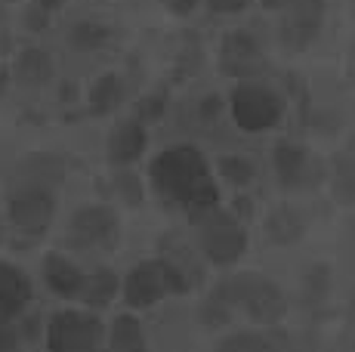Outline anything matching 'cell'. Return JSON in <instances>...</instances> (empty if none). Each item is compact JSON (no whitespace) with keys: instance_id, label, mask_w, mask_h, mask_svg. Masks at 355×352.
<instances>
[{"instance_id":"obj_3","label":"cell","mask_w":355,"mask_h":352,"mask_svg":"<svg viewBox=\"0 0 355 352\" xmlns=\"http://www.w3.org/2000/svg\"><path fill=\"white\" fill-rule=\"evenodd\" d=\"M189 279L170 260H146L130 269L124 279V300L133 309H148L170 294H186Z\"/></svg>"},{"instance_id":"obj_8","label":"cell","mask_w":355,"mask_h":352,"mask_svg":"<svg viewBox=\"0 0 355 352\" xmlns=\"http://www.w3.org/2000/svg\"><path fill=\"white\" fill-rule=\"evenodd\" d=\"M118 213L105 204H87L74 211L68 222V241L71 247L90 250V247H114L118 245Z\"/></svg>"},{"instance_id":"obj_26","label":"cell","mask_w":355,"mask_h":352,"mask_svg":"<svg viewBox=\"0 0 355 352\" xmlns=\"http://www.w3.org/2000/svg\"><path fill=\"white\" fill-rule=\"evenodd\" d=\"M19 343V331L12 328V322H0V352H12Z\"/></svg>"},{"instance_id":"obj_29","label":"cell","mask_w":355,"mask_h":352,"mask_svg":"<svg viewBox=\"0 0 355 352\" xmlns=\"http://www.w3.org/2000/svg\"><path fill=\"white\" fill-rule=\"evenodd\" d=\"M259 3H263L266 10H282V6L288 3V0H259Z\"/></svg>"},{"instance_id":"obj_19","label":"cell","mask_w":355,"mask_h":352,"mask_svg":"<svg viewBox=\"0 0 355 352\" xmlns=\"http://www.w3.org/2000/svg\"><path fill=\"white\" fill-rule=\"evenodd\" d=\"M22 186H44L50 188L53 182H59L65 176V167L59 158H50V155H34L22 164Z\"/></svg>"},{"instance_id":"obj_22","label":"cell","mask_w":355,"mask_h":352,"mask_svg":"<svg viewBox=\"0 0 355 352\" xmlns=\"http://www.w3.org/2000/svg\"><path fill=\"white\" fill-rule=\"evenodd\" d=\"M216 167H220V173L226 176L232 186H238V188L248 186V182L254 179V173H257V170H254V164H250L248 158H241V155H223L220 164H216Z\"/></svg>"},{"instance_id":"obj_18","label":"cell","mask_w":355,"mask_h":352,"mask_svg":"<svg viewBox=\"0 0 355 352\" xmlns=\"http://www.w3.org/2000/svg\"><path fill=\"white\" fill-rule=\"evenodd\" d=\"M16 78L28 87H44L53 80V59L46 56L44 50H22L16 62Z\"/></svg>"},{"instance_id":"obj_6","label":"cell","mask_w":355,"mask_h":352,"mask_svg":"<svg viewBox=\"0 0 355 352\" xmlns=\"http://www.w3.org/2000/svg\"><path fill=\"white\" fill-rule=\"evenodd\" d=\"M105 340V328L96 315L87 313H56L46 324V346L50 352H99Z\"/></svg>"},{"instance_id":"obj_2","label":"cell","mask_w":355,"mask_h":352,"mask_svg":"<svg viewBox=\"0 0 355 352\" xmlns=\"http://www.w3.org/2000/svg\"><path fill=\"white\" fill-rule=\"evenodd\" d=\"M216 294L232 306H241L254 322H263V324H272L284 315V294L275 281L263 279V275H254V272H238L226 279L220 284Z\"/></svg>"},{"instance_id":"obj_1","label":"cell","mask_w":355,"mask_h":352,"mask_svg":"<svg viewBox=\"0 0 355 352\" xmlns=\"http://www.w3.org/2000/svg\"><path fill=\"white\" fill-rule=\"evenodd\" d=\"M155 192L161 195L167 204L182 207L186 213L201 216L214 211L220 192H216L210 164L195 146H170L161 155H155L152 167H148Z\"/></svg>"},{"instance_id":"obj_21","label":"cell","mask_w":355,"mask_h":352,"mask_svg":"<svg viewBox=\"0 0 355 352\" xmlns=\"http://www.w3.org/2000/svg\"><path fill=\"white\" fill-rule=\"evenodd\" d=\"M269 235L278 241V245H293V241L303 235V220H300L293 211H275L269 220Z\"/></svg>"},{"instance_id":"obj_16","label":"cell","mask_w":355,"mask_h":352,"mask_svg":"<svg viewBox=\"0 0 355 352\" xmlns=\"http://www.w3.org/2000/svg\"><path fill=\"white\" fill-rule=\"evenodd\" d=\"M118 290H121L118 275L108 272V269H99V272H93V275H84V284H80L78 297L90 309H102V306H108V303L118 297Z\"/></svg>"},{"instance_id":"obj_9","label":"cell","mask_w":355,"mask_h":352,"mask_svg":"<svg viewBox=\"0 0 355 352\" xmlns=\"http://www.w3.org/2000/svg\"><path fill=\"white\" fill-rule=\"evenodd\" d=\"M56 198L44 186H19L10 198V222L25 235H40L53 222Z\"/></svg>"},{"instance_id":"obj_30","label":"cell","mask_w":355,"mask_h":352,"mask_svg":"<svg viewBox=\"0 0 355 352\" xmlns=\"http://www.w3.org/2000/svg\"><path fill=\"white\" fill-rule=\"evenodd\" d=\"M3 3H12V0H3Z\"/></svg>"},{"instance_id":"obj_15","label":"cell","mask_w":355,"mask_h":352,"mask_svg":"<svg viewBox=\"0 0 355 352\" xmlns=\"http://www.w3.org/2000/svg\"><path fill=\"white\" fill-rule=\"evenodd\" d=\"M108 352H146V331L139 318L118 315L108 328Z\"/></svg>"},{"instance_id":"obj_27","label":"cell","mask_w":355,"mask_h":352,"mask_svg":"<svg viewBox=\"0 0 355 352\" xmlns=\"http://www.w3.org/2000/svg\"><path fill=\"white\" fill-rule=\"evenodd\" d=\"M164 6H167L170 12H176V16H189V12L198 6V0H161Z\"/></svg>"},{"instance_id":"obj_17","label":"cell","mask_w":355,"mask_h":352,"mask_svg":"<svg viewBox=\"0 0 355 352\" xmlns=\"http://www.w3.org/2000/svg\"><path fill=\"white\" fill-rule=\"evenodd\" d=\"M216 352H284V337L257 334V331H238L216 346Z\"/></svg>"},{"instance_id":"obj_14","label":"cell","mask_w":355,"mask_h":352,"mask_svg":"<svg viewBox=\"0 0 355 352\" xmlns=\"http://www.w3.org/2000/svg\"><path fill=\"white\" fill-rule=\"evenodd\" d=\"M309 152L297 142H278L275 146V173L282 186L297 188L309 179Z\"/></svg>"},{"instance_id":"obj_7","label":"cell","mask_w":355,"mask_h":352,"mask_svg":"<svg viewBox=\"0 0 355 352\" xmlns=\"http://www.w3.org/2000/svg\"><path fill=\"white\" fill-rule=\"evenodd\" d=\"M324 10L327 0H288L282 6V22H278V37L288 50L300 53L306 46L315 44L324 25Z\"/></svg>"},{"instance_id":"obj_4","label":"cell","mask_w":355,"mask_h":352,"mask_svg":"<svg viewBox=\"0 0 355 352\" xmlns=\"http://www.w3.org/2000/svg\"><path fill=\"white\" fill-rule=\"evenodd\" d=\"M282 96L263 80H238L229 93V114L241 130H272L282 121Z\"/></svg>"},{"instance_id":"obj_23","label":"cell","mask_w":355,"mask_h":352,"mask_svg":"<svg viewBox=\"0 0 355 352\" xmlns=\"http://www.w3.org/2000/svg\"><path fill=\"white\" fill-rule=\"evenodd\" d=\"M108 40V28H102L96 22H80L71 28V46L78 50H96Z\"/></svg>"},{"instance_id":"obj_11","label":"cell","mask_w":355,"mask_h":352,"mask_svg":"<svg viewBox=\"0 0 355 352\" xmlns=\"http://www.w3.org/2000/svg\"><path fill=\"white\" fill-rule=\"evenodd\" d=\"M31 303V279L12 263H0V322H12Z\"/></svg>"},{"instance_id":"obj_28","label":"cell","mask_w":355,"mask_h":352,"mask_svg":"<svg viewBox=\"0 0 355 352\" xmlns=\"http://www.w3.org/2000/svg\"><path fill=\"white\" fill-rule=\"evenodd\" d=\"M37 3V10L40 12H53V10H59V6L65 3V0H34Z\"/></svg>"},{"instance_id":"obj_12","label":"cell","mask_w":355,"mask_h":352,"mask_svg":"<svg viewBox=\"0 0 355 352\" xmlns=\"http://www.w3.org/2000/svg\"><path fill=\"white\" fill-rule=\"evenodd\" d=\"M146 124L142 121H124V124H118L112 130V137H108V161L118 167L124 164H133V161H139V155L146 152Z\"/></svg>"},{"instance_id":"obj_5","label":"cell","mask_w":355,"mask_h":352,"mask_svg":"<svg viewBox=\"0 0 355 352\" xmlns=\"http://www.w3.org/2000/svg\"><path fill=\"white\" fill-rule=\"evenodd\" d=\"M198 245L214 266H232L248 250V232L226 211H207L198 216Z\"/></svg>"},{"instance_id":"obj_20","label":"cell","mask_w":355,"mask_h":352,"mask_svg":"<svg viewBox=\"0 0 355 352\" xmlns=\"http://www.w3.org/2000/svg\"><path fill=\"white\" fill-rule=\"evenodd\" d=\"M124 96H127L124 80L118 74H102L96 84L90 87V108L96 114H108L124 103Z\"/></svg>"},{"instance_id":"obj_25","label":"cell","mask_w":355,"mask_h":352,"mask_svg":"<svg viewBox=\"0 0 355 352\" xmlns=\"http://www.w3.org/2000/svg\"><path fill=\"white\" fill-rule=\"evenodd\" d=\"M254 0H207V6L220 16H232V12H244Z\"/></svg>"},{"instance_id":"obj_10","label":"cell","mask_w":355,"mask_h":352,"mask_svg":"<svg viewBox=\"0 0 355 352\" xmlns=\"http://www.w3.org/2000/svg\"><path fill=\"white\" fill-rule=\"evenodd\" d=\"M220 69L223 74H229L235 80H259L269 71V62H266V53L259 50L254 35L229 31L220 46Z\"/></svg>"},{"instance_id":"obj_24","label":"cell","mask_w":355,"mask_h":352,"mask_svg":"<svg viewBox=\"0 0 355 352\" xmlns=\"http://www.w3.org/2000/svg\"><path fill=\"white\" fill-rule=\"evenodd\" d=\"M114 182H118L124 201H130V204H139V201H142V186H139V179H136L133 173H121Z\"/></svg>"},{"instance_id":"obj_13","label":"cell","mask_w":355,"mask_h":352,"mask_svg":"<svg viewBox=\"0 0 355 352\" xmlns=\"http://www.w3.org/2000/svg\"><path fill=\"white\" fill-rule=\"evenodd\" d=\"M44 281L56 297H78L80 284H84V272L78 269V263H71L62 254H46L44 260Z\"/></svg>"}]
</instances>
